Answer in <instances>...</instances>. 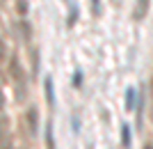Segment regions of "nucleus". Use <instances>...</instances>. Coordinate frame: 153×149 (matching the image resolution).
<instances>
[{"label": "nucleus", "instance_id": "obj_1", "mask_svg": "<svg viewBox=\"0 0 153 149\" xmlns=\"http://www.w3.org/2000/svg\"><path fill=\"white\" fill-rule=\"evenodd\" d=\"M12 122H9V117L0 115V149H9L12 147Z\"/></svg>", "mask_w": 153, "mask_h": 149}, {"label": "nucleus", "instance_id": "obj_2", "mask_svg": "<svg viewBox=\"0 0 153 149\" xmlns=\"http://www.w3.org/2000/svg\"><path fill=\"white\" fill-rule=\"evenodd\" d=\"M23 126H25V131L30 133V136H34L39 129V112L37 108H27L25 112H23Z\"/></svg>", "mask_w": 153, "mask_h": 149}, {"label": "nucleus", "instance_id": "obj_3", "mask_svg": "<svg viewBox=\"0 0 153 149\" xmlns=\"http://www.w3.org/2000/svg\"><path fill=\"white\" fill-rule=\"evenodd\" d=\"M14 90H16V92H14V97H16L19 103L27 99V83H25V80H16V83H14Z\"/></svg>", "mask_w": 153, "mask_h": 149}, {"label": "nucleus", "instance_id": "obj_4", "mask_svg": "<svg viewBox=\"0 0 153 149\" xmlns=\"http://www.w3.org/2000/svg\"><path fill=\"white\" fill-rule=\"evenodd\" d=\"M9 71H12V78H14V83L16 80H25V73H23V67H21V62L16 58L12 60V64H9Z\"/></svg>", "mask_w": 153, "mask_h": 149}, {"label": "nucleus", "instance_id": "obj_5", "mask_svg": "<svg viewBox=\"0 0 153 149\" xmlns=\"http://www.w3.org/2000/svg\"><path fill=\"white\" fill-rule=\"evenodd\" d=\"M149 12V0H137V5H135V12H133V19L140 21L144 19V14Z\"/></svg>", "mask_w": 153, "mask_h": 149}, {"label": "nucleus", "instance_id": "obj_6", "mask_svg": "<svg viewBox=\"0 0 153 149\" xmlns=\"http://www.w3.org/2000/svg\"><path fill=\"white\" fill-rule=\"evenodd\" d=\"M7 55H9V53H7V44L2 41V39H0V64H2V62L7 60Z\"/></svg>", "mask_w": 153, "mask_h": 149}, {"label": "nucleus", "instance_id": "obj_7", "mask_svg": "<svg viewBox=\"0 0 153 149\" xmlns=\"http://www.w3.org/2000/svg\"><path fill=\"white\" fill-rule=\"evenodd\" d=\"M121 140H123V147H128V145H130V131H128V126H123V131H121Z\"/></svg>", "mask_w": 153, "mask_h": 149}, {"label": "nucleus", "instance_id": "obj_8", "mask_svg": "<svg viewBox=\"0 0 153 149\" xmlns=\"http://www.w3.org/2000/svg\"><path fill=\"white\" fill-rule=\"evenodd\" d=\"M133 99H135V90H128V97H126V108L133 110Z\"/></svg>", "mask_w": 153, "mask_h": 149}, {"label": "nucleus", "instance_id": "obj_9", "mask_svg": "<svg viewBox=\"0 0 153 149\" xmlns=\"http://www.w3.org/2000/svg\"><path fill=\"white\" fill-rule=\"evenodd\" d=\"M91 12H94V16L101 14V0H91Z\"/></svg>", "mask_w": 153, "mask_h": 149}, {"label": "nucleus", "instance_id": "obj_10", "mask_svg": "<svg viewBox=\"0 0 153 149\" xmlns=\"http://www.w3.org/2000/svg\"><path fill=\"white\" fill-rule=\"evenodd\" d=\"M5 108V94H2V90H0V110Z\"/></svg>", "mask_w": 153, "mask_h": 149}, {"label": "nucleus", "instance_id": "obj_11", "mask_svg": "<svg viewBox=\"0 0 153 149\" xmlns=\"http://www.w3.org/2000/svg\"><path fill=\"white\" fill-rule=\"evenodd\" d=\"M144 149H153V142H149V145H144Z\"/></svg>", "mask_w": 153, "mask_h": 149}, {"label": "nucleus", "instance_id": "obj_12", "mask_svg": "<svg viewBox=\"0 0 153 149\" xmlns=\"http://www.w3.org/2000/svg\"><path fill=\"white\" fill-rule=\"evenodd\" d=\"M151 94H153V78H151Z\"/></svg>", "mask_w": 153, "mask_h": 149}]
</instances>
